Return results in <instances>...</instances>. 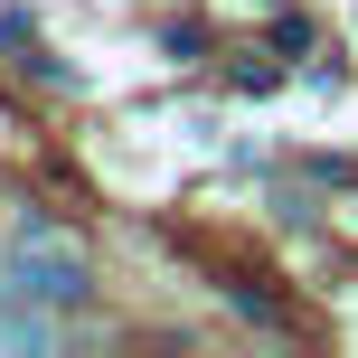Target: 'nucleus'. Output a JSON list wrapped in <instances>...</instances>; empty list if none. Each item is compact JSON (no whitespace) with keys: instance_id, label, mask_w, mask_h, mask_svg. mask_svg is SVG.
<instances>
[{"instance_id":"obj_1","label":"nucleus","mask_w":358,"mask_h":358,"mask_svg":"<svg viewBox=\"0 0 358 358\" xmlns=\"http://www.w3.org/2000/svg\"><path fill=\"white\" fill-rule=\"evenodd\" d=\"M0 292H19V302H38V311H76L85 302V255H76L48 217H19V245H10V264H0Z\"/></svg>"},{"instance_id":"obj_2","label":"nucleus","mask_w":358,"mask_h":358,"mask_svg":"<svg viewBox=\"0 0 358 358\" xmlns=\"http://www.w3.org/2000/svg\"><path fill=\"white\" fill-rule=\"evenodd\" d=\"M273 57H311V19H283L273 29Z\"/></svg>"}]
</instances>
